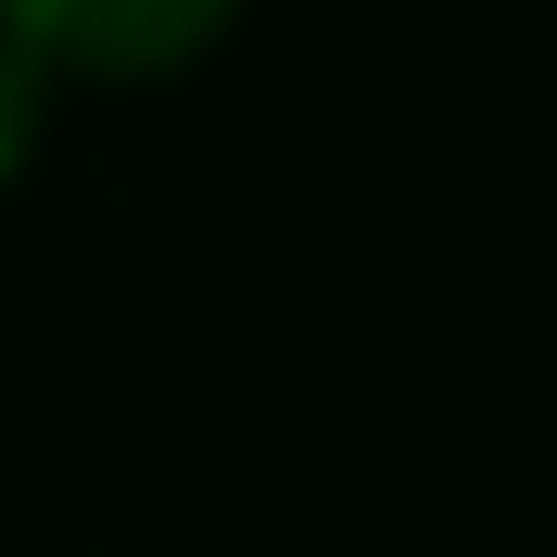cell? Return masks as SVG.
Masks as SVG:
<instances>
[{"label": "cell", "mask_w": 557, "mask_h": 557, "mask_svg": "<svg viewBox=\"0 0 557 557\" xmlns=\"http://www.w3.org/2000/svg\"><path fill=\"white\" fill-rule=\"evenodd\" d=\"M239 0H0V46L35 69H81V81H160V69L206 58Z\"/></svg>", "instance_id": "6da1fadb"}, {"label": "cell", "mask_w": 557, "mask_h": 557, "mask_svg": "<svg viewBox=\"0 0 557 557\" xmlns=\"http://www.w3.org/2000/svg\"><path fill=\"white\" fill-rule=\"evenodd\" d=\"M35 137H46V69L23 46H0V183L35 160Z\"/></svg>", "instance_id": "7a4b0ae2"}]
</instances>
